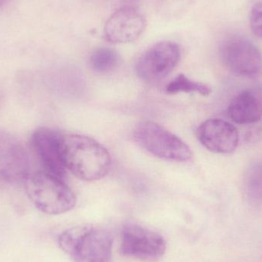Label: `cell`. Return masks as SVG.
Instances as JSON below:
<instances>
[{
    "label": "cell",
    "mask_w": 262,
    "mask_h": 262,
    "mask_svg": "<svg viewBox=\"0 0 262 262\" xmlns=\"http://www.w3.org/2000/svg\"><path fill=\"white\" fill-rule=\"evenodd\" d=\"M60 149L66 169L80 180L96 181L110 171V154L93 138L80 134H61Z\"/></svg>",
    "instance_id": "cell-1"
},
{
    "label": "cell",
    "mask_w": 262,
    "mask_h": 262,
    "mask_svg": "<svg viewBox=\"0 0 262 262\" xmlns=\"http://www.w3.org/2000/svg\"><path fill=\"white\" fill-rule=\"evenodd\" d=\"M60 248L74 262H112L113 239L105 229L77 226L58 238Z\"/></svg>",
    "instance_id": "cell-2"
},
{
    "label": "cell",
    "mask_w": 262,
    "mask_h": 262,
    "mask_svg": "<svg viewBox=\"0 0 262 262\" xmlns=\"http://www.w3.org/2000/svg\"><path fill=\"white\" fill-rule=\"evenodd\" d=\"M26 191L34 206L47 215H60L74 209L76 196L61 179L45 171L31 174L26 179Z\"/></svg>",
    "instance_id": "cell-3"
},
{
    "label": "cell",
    "mask_w": 262,
    "mask_h": 262,
    "mask_svg": "<svg viewBox=\"0 0 262 262\" xmlns=\"http://www.w3.org/2000/svg\"><path fill=\"white\" fill-rule=\"evenodd\" d=\"M134 138L147 152L162 160L186 162L192 158L190 148L172 133L152 121H143L136 127Z\"/></svg>",
    "instance_id": "cell-4"
},
{
    "label": "cell",
    "mask_w": 262,
    "mask_h": 262,
    "mask_svg": "<svg viewBox=\"0 0 262 262\" xmlns=\"http://www.w3.org/2000/svg\"><path fill=\"white\" fill-rule=\"evenodd\" d=\"M121 254L140 261H157L164 255L166 244L157 232L139 225L130 223L121 231Z\"/></svg>",
    "instance_id": "cell-5"
},
{
    "label": "cell",
    "mask_w": 262,
    "mask_h": 262,
    "mask_svg": "<svg viewBox=\"0 0 262 262\" xmlns=\"http://www.w3.org/2000/svg\"><path fill=\"white\" fill-rule=\"evenodd\" d=\"M180 58L181 51L177 43L160 41L142 54L136 64V72L143 81H160L174 70L180 62Z\"/></svg>",
    "instance_id": "cell-6"
},
{
    "label": "cell",
    "mask_w": 262,
    "mask_h": 262,
    "mask_svg": "<svg viewBox=\"0 0 262 262\" xmlns=\"http://www.w3.org/2000/svg\"><path fill=\"white\" fill-rule=\"evenodd\" d=\"M220 56L231 72L240 76L255 77L262 72V55L248 38L231 36L220 47Z\"/></svg>",
    "instance_id": "cell-7"
},
{
    "label": "cell",
    "mask_w": 262,
    "mask_h": 262,
    "mask_svg": "<svg viewBox=\"0 0 262 262\" xmlns=\"http://www.w3.org/2000/svg\"><path fill=\"white\" fill-rule=\"evenodd\" d=\"M30 166L23 143L10 133L0 130V180L12 183L26 181Z\"/></svg>",
    "instance_id": "cell-8"
},
{
    "label": "cell",
    "mask_w": 262,
    "mask_h": 262,
    "mask_svg": "<svg viewBox=\"0 0 262 262\" xmlns=\"http://www.w3.org/2000/svg\"><path fill=\"white\" fill-rule=\"evenodd\" d=\"M146 20L143 14L133 6L117 9L106 21L104 28L107 41L124 44L137 40L144 32Z\"/></svg>",
    "instance_id": "cell-9"
},
{
    "label": "cell",
    "mask_w": 262,
    "mask_h": 262,
    "mask_svg": "<svg viewBox=\"0 0 262 262\" xmlns=\"http://www.w3.org/2000/svg\"><path fill=\"white\" fill-rule=\"evenodd\" d=\"M197 138L205 148L218 154H229L235 150L239 134L231 123L212 118L200 124L196 130Z\"/></svg>",
    "instance_id": "cell-10"
},
{
    "label": "cell",
    "mask_w": 262,
    "mask_h": 262,
    "mask_svg": "<svg viewBox=\"0 0 262 262\" xmlns=\"http://www.w3.org/2000/svg\"><path fill=\"white\" fill-rule=\"evenodd\" d=\"M61 134L48 127H40L32 134L31 142L45 172L62 180L66 169L60 149Z\"/></svg>",
    "instance_id": "cell-11"
},
{
    "label": "cell",
    "mask_w": 262,
    "mask_h": 262,
    "mask_svg": "<svg viewBox=\"0 0 262 262\" xmlns=\"http://www.w3.org/2000/svg\"><path fill=\"white\" fill-rule=\"evenodd\" d=\"M229 117L238 124H252L262 118V89L251 88L237 95L229 104Z\"/></svg>",
    "instance_id": "cell-12"
},
{
    "label": "cell",
    "mask_w": 262,
    "mask_h": 262,
    "mask_svg": "<svg viewBox=\"0 0 262 262\" xmlns=\"http://www.w3.org/2000/svg\"><path fill=\"white\" fill-rule=\"evenodd\" d=\"M91 66L95 72L107 73L115 70L120 62V55L111 48H98L91 56Z\"/></svg>",
    "instance_id": "cell-13"
},
{
    "label": "cell",
    "mask_w": 262,
    "mask_h": 262,
    "mask_svg": "<svg viewBox=\"0 0 262 262\" xmlns=\"http://www.w3.org/2000/svg\"><path fill=\"white\" fill-rule=\"evenodd\" d=\"M166 92L169 95L179 93H197L207 96L212 92L210 88L203 83L188 78L186 75H177L166 86Z\"/></svg>",
    "instance_id": "cell-14"
},
{
    "label": "cell",
    "mask_w": 262,
    "mask_h": 262,
    "mask_svg": "<svg viewBox=\"0 0 262 262\" xmlns=\"http://www.w3.org/2000/svg\"><path fill=\"white\" fill-rule=\"evenodd\" d=\"M246 192L251 200L262 201V161L253 163L246 172Z\"/></svg>",
    "instance_id": "cell-15"
},
{
    "label": "cell",
    "mask_w": 262,
    "mask_h": 262,
    "mask_svg": "<svg viewBox=\"0 0 262 262\" xmlns=\"http://www.w3.org/2000/svg\"><path fill=\"white\" fill-rule=\"evenodd\" d=\"M249 21L253 33L262 39V2L255 3L252 8Z\"/></svg>",
    "instance_id": "cell-16"
},
{
    "label": "cell",
    "mask_w": 262,
    "mask_h": 262,
    "mask_svg": "<svg viewBox=\"0 0 262 262\" xmlns=\"http://www.w3.org/2000/svg\"><path fill=\"white\" fill-rule=\"evenodd\" d=\"M2 1H3V0H0V6H1V4H2Z\"/></svg>",
    "instance_id": "cell-17"
}]
</instances>
